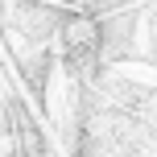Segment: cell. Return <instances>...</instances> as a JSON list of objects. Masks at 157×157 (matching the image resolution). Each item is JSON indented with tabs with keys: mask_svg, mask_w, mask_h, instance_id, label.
<instances>
[{
	"mask_svg": "<svg viewBox=\"0 0 157 157\" xmlns=\"http://www.w3.org/2000/svg\"><path fill=\"white\" fill-rule=\"evenodd\" d=\"M62 50L71 58V66L91 71L95 58H99V21L91 13H71L62 21Z\"/></svg>",
	"mask_w": 157,
	"mask_h": 157,
	"instance_id": "1",
	"label": "cell"
}]
</instances>
